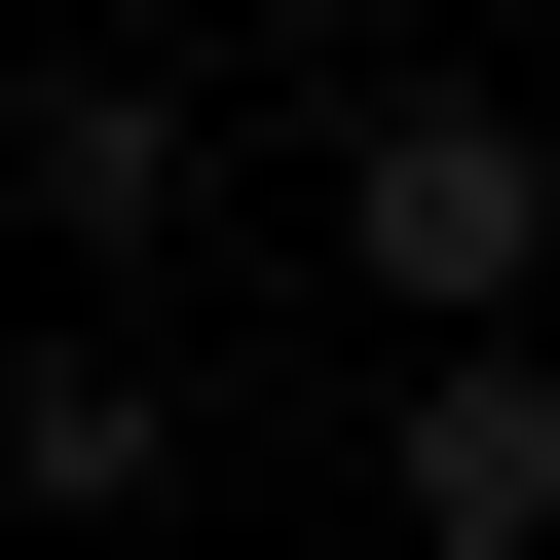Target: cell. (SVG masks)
Segmentation results:
<instances>
[{
    "label": "cell",
    "mask_w": 560,
    "mask_h": 560,
    "mask_svg": "<svg viewBox=\"0 0 560 560\" xmlns=\"http://www.w3.org/2000/svg\"><path fill=\"white\" fill-rule=\"evenodd\" d=\"M523 261H560V150H523L486 75H374V113H337V300H374V337H486Z\"/></svg>",
    "instance_id": "cell-1"
},
{
    "label": "cell",
    "mask_w": 560,
    "mask_h": 560,
    "mask_svg": "<svg viewBox=\"0 0 560 560\" xmlns=\"http://www.w3.org/2000/svg\"><path fill=\"white\" fill-rule=\"evenodd\" d=\"M187 187H224V113L150 75V0H75V75L0 113V224H38V261H187Z\"/></svg>",
    "instance_id": "cell-2"
},
{
    "label": "cell",
    "mask_w": 560,
    "mask_h": 560,
    "mask_svg": "<svg viewBox=\"0 0 560 560\" xmlns=\"http://www.w3.org/2000/svg\"><path fill=\"white\" fill-rule=\"evenodd\" d=\"M374 523H411V560H560V337H523V300H486V337H411Z\"/></svg>",
    "instance_id": "cell-3"
},
{
    "label": "cell",
    "mask_w": 560,
    "mask_h": 560,
    "mask_svg": "<svg viewBox=\"0 0 560 560\" xmlns=\"http://www.w3.org/2000/svg\"><path fill=\"white\" fill-rule=\"evenodd\" d=\"M0 486H38V523H150L187 486V374L150 337H38V374H0Z\"/></svg>",
    "instance_id": "cell-4"
}]
</instances>
